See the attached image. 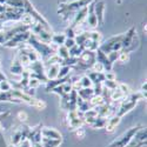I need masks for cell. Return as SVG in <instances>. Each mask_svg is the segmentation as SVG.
Listing matches in <instances>:
<instances>
[{
    "instance_id": "8fae6325",
    "label": "cell",
    "mask_w": 147,
    "mask_h": 147,
    "mask_svg": "<svg viewBox=\"0 0 147 147\" xmlns=\"http://www.w3.org/2000/svg\"><path fill=\"white\" fill-rule=\"evenodd\" d=\"M92 68H93L94 73H104V71H105L104 65L101 63H99V61H95V63H93Z\"/></svg>"
},
{
    "instance_id": "d6986e66",
    "label": "cell",
    "mask_w": 147,
    "mask_h": 147,
    "mask_svg": "<svg viewBox=\"0 0 147 147\" xmlns=\"http://www.w3.org/2000/svg\"><path fill=\"white\" fill-rule=\"evenodd\" d=\"M76 134H77V137H78L79 139H84L85 136H86V131L80 127V128H78V129L76 131Z\"/></svg>"
},
{
    "instance_id": "44dd1931",
    "label": "cell",
    "mask_w": 147,
    "mask_h": 147,
    "mask_svg": "<svg viewBox=\"0 0 147 147\" xmlns=\"http://www.w3.org/2000/svg\"><path fill=\"white\" fill-rule=\"evenodd\" d=\"M104 77H105V80H108V81H114L115 80V74L112 72H107Z\"/></svg>"
},
{
    "instance_id": "277c9868",
    "label": "cell",
    "mask_w": 147,
    "mask_h": 147,
    "mask_svg": "<svg viewBox=\"0 0 147 147\" xmlns=\"http://www.w3.org/2000/svg\"><path fill=\"white\" fill-rule=\"evenodd\" d=\"M104 1H101L100 4H96V7H95V12H96V19H98V22H102V19H104Z\"/></svg>"
},
{
    "instance_id": "cb8c5ba5",
    "label": "cell",
    "mask_w": 147,
    "mask_h": 147,
    "mask_svg": "<svg viewBox=\"0 0 147 147\" xmlns=\"http://www.w3.org/2000/svg\"><path fill=\"white\" fill-rule=\"evenodd\" d=\"M118 3H119V4H120V3H121V0H118Z\"/></svg>"
},
{
    "instance_id": "6da1fadb",
    "label": "cell",
    "mask_w": 147,
    "mask_h": 147,
    "mask_svg": "<svg viewBox=\"0 0 147 147\" xmlns=\"http://www.w3.org/2000/svg\"><path fill=\"white\" fill-rule=\"evenodd\" d=\"M119 122H120V117H118V115L113 117L112 119H109V120L106 122V125H105L106 131H107L108 133H112V132L117 128V126L119 125Z\"/></svg>"
},
{
    "instance_id": "3957f363",
    "label": "cell",
    "mask_w": 147,
    "mask_h": 147,
    "mask_svg": "<svg viewBox=\"0 0 147 147\" xmlns=\"http://www.w3.org/2000/svg\"><path fill=\"white\" fill-rule=\"evenodd\" d=\"M59 69H60L59 65H51V67L48 68V71H47L48 79H55V78H58Z\"/></svg>"
},
{
    "instance_id": "7402d4cb",
    "label": "cell",
    "mask_w": 147,
    "mask_h": 147,
    "mask_svg": "<svg viewBox=\"0 0 147 147\" xmlns=\"http://www.w3.org/2000/svg\"><path fill=\"white\" fill-rule=\"evenodd\" d=\"M63 91L65 92V93H69L71 91H72V86L69 84H65L64 86H63Z\"/></svg>"
},
{
    "instance_id": "5b68a950",
    "label": "cell",
    "mask_w": 147,
    "mask_h": 147,
    "mask_svg": "<svg viewBox=\"0 0 147 147\" xmlns=\"http://www.w3.org/2000/svg\"><path fill=\"white\" fill-rule=\"evenodd\" d=\"M125 98V94L122 93L120 90H113L112 93H111V99L113 101H119V100H122Z\"/></svg>"
},
{
    "instance_id": "ffe728a7",
    "label": "cell",
    "mask_w": 147,
    "mask_h": 147,
    "mask_svg": "<svg viewBox=\"0 0 147 147\" xmlns=\"http://www.w3.org/2000/svg\"><path fill=\"white\" fill-rule=\"evenodd\" d=\"M17 117H18V119H19L20 121H26V120L28 119V115H27V113H26V112H22V111L18 112Z\"/></svg>"
},
{
    "instance_id": "5bb4252c",
    "label": "cell",
    "mask_w": 147,
    "mask_h": 147,
    "mask_svg": "<svg viewBox=\"0 0 147 147\" xmlns=\"http://www.w3.org/2000/svg\"><path fill=\"white\" fill-rule=\"evenodd\" d=\"M11 90V84L7 80L0 81V91L1 92H8Z\"/></svg>"
},
{
    "instance_id": "ac0fdd59",
    "label": "cell",
    "mask_w": 147,
    "mask_h": 147,
    "mask_svg": "<svg viewBox=\"0 0 147 147\" xmlns=\"http://www.w3.org/2000/svg\"><path fill=\"white\" fill-rule=\"evenodd\" d=\"M119 90H120L122 93H124L125 95L129 93V87L127 86L126 84H119Z\"/></svg>"
},
{
    "instance_id": "ba28073f",
    "label": "cell",
    "mask_w": 147,
    "mask_h": 147,
    "mask_svg": "<svg viewBox=\"0 0 147 147\" xmlns=\"http://www.w3.org/2000/svg\"><path fill=\"white\" fill-rule=\"evenodd\" d=\"M79 82H80V86L84 87V88H88V87H91L92 85H93V82H92V80L88 78V76L82 77Z\"/></svg>"
},
{
    "instance_id": "d4e9b609",
    "label": "cell",
    "mask_w": 147,
    "mask_h": 147,
    "mask_svg": "<svg viewBox=\"0 0 147 147\" xmlns=\"http://www.w3.org/2000/svg\"><path fill=\"white\" fill-rule=\"evenodd\" d=\"M0 129H1V124H0Z\"/></svg>"
},
{
    "instance_id": "9a60e30c",
    "label": "cell",
    "mask_w": 147,
    "mask_h": 147,
    "mask_svg": "<svg viewBox=\"0 0 147 147\" xmlns=\"http://www.w3.org/2000/svg\"><path fill=\"white\" fill-rule=\"evenodd\" d=\"M71 71L69 66H64L63 68L59 69V74H58V78H64L65 76H67V73Z\"/></svg>"
},
{
    "instance_id": "e0dca14e",
    "label": "cell",
    "mask_w": 147,
    "mask_h": 147,
    "mask_svg": "<svg viewBox=\"0 0 147 147\" xmlns=\"http://www.w3.org/2000/svg\"><path fill=\"white\" fill-rule=\"evenodd\" d=\"M74 45H76V41H74V39H73V38H66V40L64 42V46L66 48H72Z\"/></svg>"
},
{
    "instance_id": "30bf717a",
    "label": "cell",
    "mask_w": 147,
    "mask_h": 147,
    "mask_svg": "<svg viewBox=\"0 0 147 147\" xmlns=\"http://www.w3.org/2000/svg\"><path fill=\"white\" fill-rule=\"evenodd\" d=\"M86 13H87V8H84L82 11H80L79 13L76 16V21H74V25H73V26H77V25H78V22L80 24V22H81V20H82L85 17H86V16H85Z\"/></svg>"
},
{
    "instance_id": "4fadbf2b",
    "label": "cell",
    "mask_w": 147,
    "mask_h": 147,
    "mask_svg": "<svg viewBox=\"0 0 147 147\" xmlns=\"http://www.w3.org/2000/svg\"><path fill=\"white\" fill-rule=\"evenodd\" d=\"M118 60L120 61L121 64H125L129 60V53L128 52H122V53H119V57H118Z\"/></svg>"
},
{
    "instance_id": "52a82bcc",
    "label": "cell",
    "mask_w": 147,
    "mask_h": 147,
    "mask_svg": "<svg viewBox=\"0 0 147 147\" xmlns=\"http://www.w3.org/2000/svg\"><path fill=\"white\" fill-rule=\"evenodd\" d=\"M90 104L92 106H101V105L105 104V101H104V98L101 95H95V96H93L91 99Z\"/></svg>"
},
{
    "instance_id": "603a6c76",
    "label": "cell",
    "mask_w": 147,
    "mask_h": 147,
    "mask_svg": "<svg viewBox=\"0 0 147 147\" xmlns=\"http://www.w3.org/2000/svg\"><path fill=\"white\" fill-rule=\"evenodd\" d=\"M39 84H40L39 80H36V79H31V80H30V86H31V87H36Z\"/></svg>"
},
{
    "instance_id": "7c38bea8",
    "label": "cell",
    "mask_w": 147,
    "mask_h": 147,
    "mask_svg": "<svg viewBox=\"0 0 147 147\" xmlns=\"http://www.w3.org/2000/svg\"><path fill=\"white\" fill-rule=\"evenodd\" d=\"M60 58H64V59H67L69 57V53H68V48H66L64 45L59 46V54H58Z\"/></svg>"
},
{
    "instance_id": "8992f818",
    "label": "cell",
    "mask_w": 147,
    "mask_h": 147,
    "mask_svg": "<svg viewBox=\"0 0 147 147\" xmlns=\"http://www.w3.org/2000/svg\"><path fill=\"white\" fill-rule=\"evenodd\" d=\"M51 39L53 40V44H57V45L61 46V45H64V42L66 40V35L65 34H55V35L52 36Z\"/></svg>"
},
{
    "instance_id": "9c48e42d",
    "label": "cell",
    "mask_w": 147,
    "mask_h": 147,
    "mask_svg": "<svg viewBox=\"0 0 147 147\" xmlns=\"http://www.w3.org/2000/svg\"><path fill=\"white\" fill-rule=\"evenodd\" d=\"M20 20H21V22L24 24V25H26V26L32 25L33 21H34V19L32 18V16H31V14H24V16H21Z\"/></svg>"
},
{
    "instance_id": "7a4b0ae2",
    "label": "cell",
    "mask_w": 147,
    "mask_h": 147,
    "mask_svg": "<svg viewBox=\"0 0 147 147\" xmlns=\"http://www.w3.org/2000/svg\"><path fill=\"white\" fill-rule=\"evenodd\" d=\"M42 134L45 136V138H47V139H57V140H61V134L58 132V131H55V129H53V128H45V129H42Z\"/></svg>"
},
{
    "instance_id": "2e32d148",
    "label": "cell",
    "mask_w": 147,
    "mask_h": 147,
    "mask_svg": "<svg viewBox=\"0 0 147 147\" xmlns=\"http://www.w3.org/2000/svg\"><path fill=\"white\" fill-rule=\"evenodd\" d=\"M33 106L36 107L38 109H44V108H46L47 105H46V102L44 100H35L34 104H33Z\"/></svg>"
}]
</instances>
